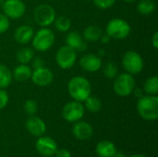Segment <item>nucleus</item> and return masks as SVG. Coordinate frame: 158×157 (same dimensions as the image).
Here are the masks:
<instances>
[{
  "mask_svg": "<svg viewBox=\"0 0 158 157\" xmlns=\"http://www.w3.org/2000/svg\"><path fill=\"white\" fill-rule=\"evenodd\" d=\"M68 93L73 100L82 103L92 94V84L87 78L75 76L68 82Z\"/></svg>",
  "mask_w": 158,
  "mask_h": 157,
  "instance_id": "obj_1",
  "label": "nucleus"
},
{
  "mask_svg": "<svg viewBox=\"0 0 158 157\" xmlns=\"http://www.w3.org/2000/svg\"><path fill=\"white\" fill-rule=\"evenodd\" d=\"M138 114L147 121H155L158 118V97L156 95H143L136 105Z\"/></svg>",
  "mask_w": 158,
  "mask_h": 157,
  "instance_id": "obj_2",
  "label": "nucleus"
},
{
  "mask_svg": "<svg viewBox=\"0 0 158 157\" xmlns=\"http://www.w3.org/2000/svg\"><path fill=\"white\" fill-rule=\"evenodd\" d=\"M55 41V32L48 27H42L39 31L34 32L31 42L33 50L38 52H46L50 48H52Z\"/></svg>",
  "mask_w": 158,
  "mask_h": 157,
  "instance_id": "obj_3",
  "label": "nucleus"
},
{
  "mask_svg": "<svg viewBox=\"0 0 158 157\" xmlns=\"http://www.w3.org/2000/svg\"><path fill=\"white\" fill-rule=\"evenodd\" d=\"M136 88V82L133 75L130 73H121L118 74L114 79L113 90L115 93L120 97H127L133 93L134 89Z\"/></svg>",
  "mask_w": 158,
  "mask_h": 157,
  "instance_id": "obj_4",
  "label": "nucleus"
},
{
  "mask_svg": "<svg viewBox=\"0 0 158 157\" xmlns=\"http://www.w3.org/2000/svg\"><path fill=\"white\" fill-rule=\"evenodd\" d=\"M131 25L120 18H115L108 21L106 27V33L115 40H124L131 34Z\"/></svg>",
  "mask_w": 158,
  "mask_h": 157,
  "instance_id": "obj_5",
  "label": "nucleus"
},
{
  "mask_svg": "<svg viewBox=\"0 0 158 157\" xmlns=\"http://www.w3.org/2000/svg\"><path fill=\"white\" fill-rule=\"evenodd\" d=\"M144 62L143 56L134 50L127 51L122 57V67L127 73L137 75L143 69Z\"/></svg>",
  "mask_w": 158,
  "mask_h": 157,
  "instance_id": "obj_6",
  "label": "nucleus"
},
{
  "mask_svg": "<svg viewBox=\"0 0 158 157\" xmlns=\"http://www.w3.org/2000/svg\"><path fill=\"white\" fill-rule=\"evenodd\" d=\"M56 12L55 8L48 4L38 5L33 10V19L41 27H49L56 19Z\"/></svg>",
  "mask_w": 158,
  "mask_h": 157,
  "instance_id": "obj_7",
  "label": "nucleus"
},
{
  "mask_svg": "<svg viewBox=\"0 0 158 157\" xmlns=\"http://www.w3.org/2000/svg\"><path fill=\"white\" fill-rule=\"evenodd\" d=\"M78 52L69 45H63L56 53V62L57 66L64 70L70 69L77 61Z\"/></svg>",
  "mask_w": 158,
  "mask_h": 157,
  "instance_id": "obj_8",
  "label": "nucleus"
},
{
  "mask_svg": "<svg viewBox=\"0 0 158 157\" xmlns=\"http://www.w3.org/2000/svg\"><path fill=\"white\" fill-rule=\"evenodd\" d=\"M85 108L82 103L73 100L64 105L62 110V117L66 121L75 123L83 118Z\"/></svg>",
  "mask_w": 158,
  "mask_h": 157,
  "instance_id": "obj_9",
  "label": "nucleus"
},
{
  "mask_svg": "<svg viewBox=\"0 0 158 157\" xmlns=\"http://www.w3.org/2000/svg\"><path fill=\"white\" fill-rule=\"evenodd\" d=\"M2 9L9 19H18L24 16L26 5L22 0H4Z\"/></svg>",
  "mask_w": 158,
  "mask_h": 157,
  "instance_id": "obj_10",
  "label": "nucleus"
},
{
  "mask_svg": "<svg viewBox=\"0 0 158 157\" xmlns=\"http://www.w3.org/2000/svg\"><path fill=\"white\" fill-rule=\"evenodd\" d=\"M36 151L43 156L50 157L55 155L57 150L56 142L49 136H40L35 143Z\"/></svg>",
  "mask_w": 158,
  "mask_h": 157,
  "instance_id": "obj_11",
  "label": "nucleus"
},
{
  "mask_svg": "<svg viewBox=\"0 0 158 157\" xmlns=\"http://www.w3.org/2000/svg\"><path fill=\"white\" fill-rule=\"evenodd\" d=\"M31 80L35 85L39 87H45L53 82L54 74L51 69L46 67H43L40 68L32 69Z\"/></svg>",
  "mask_w": 158,
  "mask_h": 157,
  "instance_id": "obj_12",
  "label": "nucleus"
},
{
  "mask_svg": "<svg viewBox=\"0 0 158 157\" xmlns=\"http://www.w3.org/2000/svg\"><path fill=\"white\" fill-rule=\"evenodd\" d=\"M79 64L82 70L93 73L98 71L102 68L103 61H102V57H100L98 55L85 54L81 57Z\"/></svg>",
  "mask_w": 158,
  "mask_h": 157,
  "instance_id": "obj_13",
  "label": "nucleus"
},
{
  "mask_svg": "<svg viewBox=\"0 0 158 157\" xmlns=\"http://www.w3.org/2000/svg\"><path fill=\"white\" fill-rule=\"evenodd\" d=\"M25 127L28 132L35 137H40L44 135L46 130V125L44 121L35 115L30 116V118L26 120Z\"/></svg>",
  "mask_w": 158,
  "mask_h": 157,
  "instance_id": "obj_14",
  "label": "nucleus"
},
{
  "mask_svg": "<svg viewBox=\"0 0 158 157\" xmlns=\"http://www.w3.org/2000/svg\"><path fill=\"white\" fill-rule=\"evenodd\" d=\"M72 133L77 140L87 141L93 136L94 129L88 122L79 120L75 122L72 128Z\"/></svg>",
  "mask_w": 158,
  "mask_h": 157,
  "instance_id": "obj_15",
  "label": "nucleus"
},
{
  "mask_svg": "<svg viewBox=\"0 0 158 157\" xmlns=\"http://www.w3.org/2000/svg\"><path fill=\"white\" fill-rule=\"evenodd\" d=\"M66 44L77 52H84L87 49V42L82 35L77 31H69L66 36Z\"/></svg>",
  "mask_w": 158,
  "mask_h": 157,
  "instance_id": "obj_16",
  "label": "nucleus"
},
{
  "mask_svg": "<svg viewBox=\"0 0 158 157\" xmlns=\"http://www.w3.org/2000/svg\"><path fill=\"white\" fill-rule=\"evenodd\" d=\"M34 34V30L30 25H21L18 27L14 31V39L19 44L29 43Z\"/></svg>",
  "mask_w": 158,
  "mask_h": 157,
  "instance_id": "obj_17",
  "label": "nucleus"
},
{
  "mask_svg": "<svg viewBox=\"0 0 158 157\" xmlns=\"http://www.w3.org/2000/svg\"><path fill=\"white\" fill-rule=\"evenodd\" d=\"M32 73V68L28 64H19L15 67L12 76L13 79L19 82H24L31 79Z\"/></svg>",
  "mask_w": 158,
  "mask_h": 157,
  "instance_id": "obj_18",
  "label": "nucleus"
},
{
  "mask_svg": "<svg viewBox=\"0 0 158 157\" xmlns=\"http://www.w3.org/2000/svg\"><path fill=\"white\" fill-rule=\"evenodd\" d=\"M96 155L99 157H112L118 151L116 145L110 141H102L95 147Z\"/></svg>",
  "mask_w": 158,
  "mask_h": 157,
  "instance_id": "obj_19",
  "label": "nucleus"
},
{
  "mask_svg": "<svg viewBox=\"0 0 158 157\" xmlns=\"http://www.w3.org/2000/svg\"><path fill=\"white\" fill-rule=\"evenodd\" d=\"M102 29L97 25H90L86 27L82 31V37L86 42H97L103 34Z\"/></svg>",
  "mask_w": 158,
  "mask_h": 157,
  "instance_id": "obj_20",
  "label": "nucleus"
},
{
  "mask_svg": "<svg viewBox=\"0 0 158 157\" xmlns=\"http://www.w3.org/2000/svg\"><path fill=\"white\" fill-rule=\"evenodd\" d=\"M34 57V50L31 47H22L16 53V60L19 64H29Z\"/></svg>",
  "mask_w": 158,
  "mask_h": 157,
  "instance_id": "obj_21",
  "label": "nucleus"
},
{
  "mask_svg": "<svg viewBox=\"0 0 158 157\" xmlns=\"http://www.w3.org/2000/svg\"><path fill=\"white\" fill-rule=\"evenodd\" d=\"M12 71L6 65L0 64V89H6L12 82Z\"/></svg>",
  "mask_w": 158,
  "mask_h": 157,
  "instance_id": "obj_22",
  "label": "nucleus"
},
{
  "mask_svg": "<svg viewBox=\"0 0 158 157\" xmlns=\"http://www.w3.org/2000/svg\"><path fill=\"white\" fill-rule=\"evenodd\" d=\"M84 108L91 113H97L102 108V102L97 96L91 94L84 101Z\"/></svg>",
  "mask_w": 158,
  "mask_h": 157,
  "instance_id": "obj_23",
  "label": "nucleus"
},
{
  "mask_svg": "<svg viewBox=\"0 0 158 157\" xmlns=\"http://www.w3.org/2000/svg\"><path fill=\"white\" fill-rule=\"evenodd\" d=\"M53 24H55L56 30L60 32H68L71 28V20L67 16L56 17V19Z\"/></svg>",
  "mask_w": 158,
  "mask_h": 157,
  "instance_id": "obj_24",
  "label": "nucleus"
},
{
  "mask_svg": "<svg viewBox=\"0 0 158 157\" xmlns=\"http://www.w3.org/2000/svg\"><path fill=\"white\" fill-rule=\"evenodd\" d=\"M137 10L141 15H150L156 10V4L153 0H140L137 5Z\"/></svg>",
  "mask_w": 158,
  "mask_h": 157,
  "instance_id": "obj_25",
  "label": "nucleus"
},
{
  "mask_svg": "<svg viewBox=\"0 0 158 157\" xmlns=\"http://www.w3.org/2000/svg\"><path fill=\"white\" fill-rule=\"evenodd\" d=\"M143 91L146 94L156 95L158 93V78L156 76L149 77L143 85Z\"/></svg>",
  "mask_w": 158,
  "mask_h": 157,
  "instance_id": "obj_26",
  "label": "nucleus"
},
{
  "mask_svg": "<svg viewBox=\"0 0 158 157\" xmlns=\"http://www.w3.org/2000/svg\"><path fill=\"white\" fill-rule=\"evenodd\" d=\"M103 72H104V75L106 78H107L109 80H114L117 77V75L118 74V68L115 63L107 62L103 68Z\"/></svg>",
  "mask_w": 158,
  "mask_h": 157,
  "instance_id": "obj_27",
  "label": "nucleus"
},
{
  "mask_svg": "<svg viewBox=\"0 0 158 157\" xmlns=\"http://www.w3.org/2000/svg\"><path fill=\"white\" fill-rule=\"evenodd\" d=\"M24 111L29 116H34L38 111V104L35 100L29 99L24 103Z\"/></svg>",
  "mask_w": 158,
  "mask_h": 157,
  "instance_id": "obj_28",
  "label": "nucleus"
},
{
  "mask_svg": "<svg viewBox=\"0 0 158 157\" xmlns=\"http://www.w3.org/2000/svg\"><path fill=\"white\" fill-rule=\"evenodd\" d=\"M117 0H93L95 6L100 9H108L112 7Z\"/></svg>",
  "mask_w": 158,
  "mask_h": 157,
  "instance_id": "obj_29",
  "label": "nucleus"
},
{
  "mask_svg": "<svg viewBox=\"0 0 158 157\" xmlns=\"http://www.w3.org/2000/svg\"><path fill=\"white\" fill-rule=\"evenodd\" d=\"M10 26V21L9 19L4 14L0 12V34L5 33Z\"/></svg>",
  "mask_w": 158,
  "mask_h": 157,
  "instance_id": "obj_30",
  "label": "nucleus"
},
{
  "mask_svg": "<svg viewBox=\"0 0 158 157\" xmlns=\"http://www.w3.org/2000/svg\"><path fill=\"white\" fill-rule=\"evenodd\" d=\"M9 101V95L8 93L5 89H0V110L4 109Z\"/></svg>",
  "mask_w": 158,
  "mask_h": 157,
  "instance_id": "obj_31",
  "label": "nucleus"
},
{
  "mask_svg": "<svg viewBox=\"0 0 158 157\" xmlns=\"http://www.w3.org/2000/svg\"><path fill=\"white\" fill-rule=\"evenodd\" d=\"M31 68L32 69H36V68H43V67H45L44 65V61L43 58L41 57H33L32 60L31 61Z\"/></svg>",
  "mask_w": 158,
  "mask_h": 157,
  "instance_id": "obj_32",
  "label": "nucleus"
},
{
  "mask_svg": "<svg viewBox=\"0 0 158 157\" xmlns=\"http://www.w3.org/2000/svg\"><path fill=\"white\" fill-rule=\"evenodd\" d=\"M55 155L56 157H71V154L67 149H57Z\"/></svg>",
  "mask_w": 158,
  "mask_h": 157,
  "instance_id": "obj_33",
  "label": "nucleus"
},
{
  "mask_svg": "<svg viewBox=\"0 0 158 157\" xmlns=\"http://www.w3.org/2000/svg\"><path fill=\"white\" fill-rule=\"evenodd\" d=\"M151 44L155 49H158V31H156L151 38Z\"/></svg>",
  "mask_w": 158,
  "mask_h": 157,
  "instance_id": "obj_34",
  "label": "nucleus"
},
{
  "mask_svg": "<svg viewBox=\"0 0 158 157\" xmlns=\"http://www.w3.org/2000/svg\"><path fill=\"white\" fill-rule=\"evenodd\" d=\"M110 40H111V38L106 33H103L101 38H100V41H101L102 43H108Z\"/></svg>",
  "mask_w": 158,
  "mask_h": 157,
  "instance_id": "obj_35",
  "label": "nucleus"
},
{
  "mask_svg": "<svg viewBox=\"0 0 158 157\" xmlns=\"http://www.w3.org/2000/svg\"><path fill=\"white\" fill-rule=\"evenodd\" d=\"M133 93H134L135 96L138 97V98H140V97H142L143 95V90L142 89H139V88H135L134 91H133Z\"/></svg>",
  "mask_w": 158,
  "mask_h": 157,
  "instance_id": "obj_36",
  "label": "nucleus"
},
{
  "mask_svg": "<svg viewBox=\"0 0 158 157\" xmlns=\"http://www.w3.org/2000/svg\"><path fill=\"white\" fill-rule=\"evenodd\" d=\"M105 53H106V51H105L104 49H99V50H98V56H99L100 57L104 56H105Z\"/></svg>",
  "mask_w": 158,
  "mask_h": 157,
  "instance_id": "obj_37",
  "label": "nucleus"
},
{
  "mask_svg": "<svg viewBox=\"0 0 158 157\" xmlns=\"http://www.w3.org/2000/svg\"><path fill=\"white\" fill-rule=\"evenodd\" d=\"M112 157H126V156H125V155H124V154H122V153H118V152H117V153H116V154H115V155H114Z\"/></svg>",
  "mask_w": 158,
  "mask_h": 157,
  "instance_id": "obj_38",
  "label": "nucleus"
},
{
  "mask_svg": "<svg viewBox=\"0 0 158 157\" xmlns=\"http://www.w3.org/2000/svg\"><path fill=\"white\" fill-rule=\"evenodd\" d=\"M124 2H126V3H134V2H136L137 0H123Z\"/></svg>",
  "mask_w": 158,
  "mask_h": 157,
  "instance_id": "obj_39",
  "label": "nucleus"
},
{
  "mask_svg": "<svg viewBox=\"0 0 158 157\" xmlns=\"http://www.w3.org/2000/svg\"><path fill=\"white\" fill-rule=\"evenodd\" d=\"M130 157H145L143 155H131V156Z\"/></svg>",
  "mask_w": 158,
  "mask_h": 157,
  "instance_id": "obj_40",
  "label": "nucleus"
},
{
  "mask_svg": "<svg viewBox=\"0 0 158 157\" xmlns=\"http://www.w3.org/2000/svg\"><path fill=\"white\" fill-rule=\"evenodd\" d=\"M3 3H4V0H0V6H2Z\"/></svg>",
  "mask_w": 158,
  "mask_h": 157,
  "instance_id": "obj_41",
  "label": "nucleus"
},
{
  "mask_svg": "<svg viewBox=\"0 0 158 157\" xmlns=\"http://www.w3.org/2000/svg\"><path fill=\"white\" fill-rule=\"evenodd\" d=\"M84 1H89V0H84Z\"/></svg>",
  "mask_w": 158,
  "mask_h": 157,
  "instance_id": "obj_42",
  "label": "nucleus"
}]
</instances>
